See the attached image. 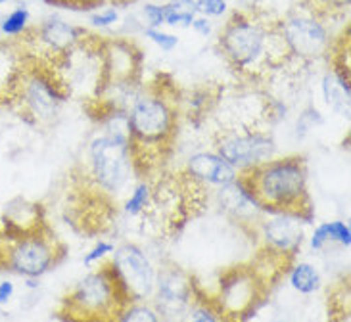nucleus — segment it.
Here are the masks:
<instances>
[{"label": "nucleus", "instance_id": "nucleus-11", "mask_svg": "<svg viewBox=\"0 0 351 322\" xmlns=\"http://www.w3.org/2000/svg\"><path fill=\"white\" fill-rule=\"evenodd\" d=\"M213 152L230 163L234 169H244L275 156V140L261 127L227 125L213 133Z\"/></svg>", "mask_w": 351, "mask_h": 322}, {"label": "nucleus", "instance_id": "nucleus-5", "mask_svg": "<svg viewBox=\"0 0 351 322\" xmlns=\"http://www.w3.org/2000/svg\"><path fill=\"white\" fill-rule=\"evenodd\" d=\"M240 192L259 211L273 217L313 223L315 203L309 192V169L302 153L271 158L237 171Z\"/></svg>", "mask_w": 351, "mask_h": 322}, {"label": "nucleus", "instance_id": "nucleus-16", "mask_svg": "<svg viewBox=\"0 0 351 322\" xmlns=\"http://www.w3.org/2000/svg\"><path fill=\"white\" fill-rule=\"evenodd\" d=\"M184 171L206 186H228L237 180V171L230 163L219 158L215 152L194 153L186 163Z\"/></svg>", "mask_w": 351, "mask_h": 322}, {"label": "nucleus", "instance_id": "nucleus-6", "mask_svg": "<svg viewBox=\"0 0 351 322\" xmlns=\"http://www.w3.org/2000/svg\"><path fill=\"white\" fill-rule=\"evenodd\" d=\"M152 182L148 206L141 215L144 234L167 240L179 234L192 219L199 217L208 206L206 184L190 177L184 169L163 173Z\"/></svg>", "mask_w": 351, "mask_h": 322}, {"label": "nucleus", "instance_id": "nucleus-18", "mask_svg": "<svg viewBox=\"0 0 351 322\" xmlns=\"http://www.w3.org/2000/svg\"><path fill=\"white\" fill-rule=\"evenodd\" d=\"M323 95L326 104L343 117H350V85L342 83L332 71L323 79Z\"/></svg>", "mask_w": 351, "mask_h": 322}, {"label": "nucleus", "instance_id": "nucleus-32", "mask_svg": "<svg viewBox=\"0 0 351 322\" xmlns=\"http://www.w3.org/2000/svg\"><path fill=\"white\" fill-rule=\"evenodd\" d=\"M14 294H16L14 284H12L10 280H2V282H0V305L10 304V299L14 297Z\"/></svg>", "mask_w": 351, "mask_h": 322}, {"label": "nucleus", "instance_id": "nucleus-35", "mask_svg": "<svg viewBox=\"0 0 351 322\" xmlns=\"http://www.w3.org/2000/svg\"><path fill=\"white\" fill-rule=\"evenodd\" d=\"M280 322H282V321H280Z\"/></svg>", "mask_w": 351, "mask_h": 322}, {"label": "nucleus", "instance_id": "nucleus-26", "mask_svg": "<svg viewBox=\"0 0 351 322\" xmlns=\"http://www.w3.org/2000/svg\"><path fill=\"white\" fill-rule=\"evenodd\" d=\"M190 317H192V322H225L223 319H219L217 314H215V311L199 297L198 286H196L194 304L190 307Z\"/></svg>", "mask_w": 351, "mask_h": 322}, {"label": "nucleus", "instance_id": "nucleus-9", "mask_svg": "<svg viewBox=\"0 0 351 322\" xmlns=\"http://www.w3.org/2000/svg\"><path fill=\"white\" fill-rule=\"evenodd\" d=\"M67 100L69 98L58 85L54 75L31 56L27 73L21 81L14 104L10 106V112H14L25 123L43 127L56 119Z\"/></svg>", "mask_w": 351, "mask_h": 322}, {"label": "nucleus", "instance_id": "nucleus-34", "mask_svg": "<svg viewBox=\"0 0 351 322\" xmlns=\"http://www.w3.org/2000/svg\"><path fill=\"white\" fill-rule=\"evenodd\" d=\"M6 2H8V0H0V4H6Z\"/></svg>", "mask_w": 351, "mask_h": 322}, {"label": "nucleus", "instance_id": "nucleus-3", "mask_svg": "<svg viewBox=\"0 0 351 322\" xmlns=\"http://www.w3.org/2000/svg\"><path fill=\"white\" fill-rule=\"evenodd\" d=\"M217 48L230 71L252 85L294 64L282 35V19L257 6L230 14L219 33Z\"/></svg>", "mask_w": 351, "mask_h": 322}, {"label": "nucleus", "instance_id": "nucleus-13", "mask_svg": "<svg viewBox=\"0 0 351 322\" xmlns=\"http://www.w3.org/2000/svg\"><path fill=\"white\" fill-rule=\"evenodd\" d=\"M112 261L133 304L150 301L156 288V269L143 251V247L133 242H125L115 247Z\"/></svg>", "mask_w": 351, "mask_h": 322}, {"label": "nucleus", "instance_id": "nucleus-14", "mask_svg": "<svg viewBox=\"0 0 351 322\" xmlns=\"http://www.w3.org/2000/svg\"><path fill=\"white\" fill-rule=\"evenodd\" d=\"M304 225L300 219L275 217L257 223L252 230V240H256L257 247L261 249L295 261L304 244Z\"/></svg>", "mask_w": 351, "mask_h": 322}, {"label": "nucleus", "instance_id": "nucleus-30", "mask_svg": "<svg viewBox=\"0 0 351 322\" xmlns=\"http://www.w3.org/2000/svg\"><path fill=\"white\" fill-rule=\"evenodd\" d=\"M144 14H146V18H148L152 27H160L162 23H165V12H163V6L146 4V6H144Z\"/></svg>", "mask_w": 351, "mask_h": 322}, {"label": "nucleus", "instance_id": "nucleus-21", "mask_svg": "<svg viewBox=\"0 0 351 322\" xmlns=\"http://www.w3.org/2000/svg\"><path fill=\"white\" fill-rule=\"evenodd\" d=\"M165 12V23L167 25H182L189 27L196 19V0H171L163 6Z\"/></svg>", "mask_w": 351, "mask_h": 322}, {"label": "nucleus", "instance_id": "nucleus-29", "mask_svg": "<svg viewBox=\"0 0 351 322\" xmlns=\"http://www.w3.org/2000/svg\"><path fill=\"white\" fill-rule=\"evenodd\" d=\"M196 10L204 16H221L227 10V0H196Z\"/></svg>", "mask_w": 351, "mask_h": 322}, {"label": "nucleus", "instance_id": "nucleus-7", "mask_svg": "<svg viewBox=\"0 0 351 322\" xmlns=\"http://www.w3.org/2000/svg\"><path fill=\"white\" fill-rule=\"evenodd\" d=\"M131 304L133 299L110 257L96 263L88 275L62 295L56 317L60 322H117Z\"/></svg>", "mask_w": 351, "mask_h": 322}, {"label": "nucleus", "instance_id": "nucleus-20", "mask_svg": "<svg viewBox=\"0 0 351 322\" xmlns=\"http://www.w3.org/2000/svg\"><path fill=\"white\" fill-rule=\"evenodd\" d=\"M288 278L295 292L304 295L313 294L321 286V276L317 273V269L309 263H294L288 271Z\"/></svg>", "mask_w": 351, "mask_h": 322}, {"label": "nucleus", "instance_id": "nucleus-10", "mask_svg": "<svg viewBox=\"0 0 351 322\" xmlns=\"http://www.w3.org/2000/svg\"><path fill=\"white\" fill-rule=\"evenodd\" d=\"M280 19H282V35H285L286 47L290 50L292 62L300 66H307L328 56L332 38L326 19L317 16L315 12L302 4L295 6L286 18Z\"/></svg>", "mask_w": 351, "mask_h": 322}, {"label": "nucleus", "instance_id": "nucleus-4", "mask_svg": "<svg viewBox=\"0 0 351 322\" xmlns=\"http://www.w3.org/2000/svg\"><path fill=\"white\" fill-rule=\"evenodd\" d=\"M67 256V246L37 201L16 198L0 215V271L23 278L48 275Z\"/></svg>", "mask_w": 351, "mask_h": 322}, {"label": "nucleus", "instance_id": "nucleus-24", "mask_svg": "<svg viewBox=\"0 0 351 322\" xmlns=\"http://www.w3.org/2000/svg\"><path fill=\"white\" fill-rule=\"evenodd\" d=\"M302 6L315 12L326 21L332 19L338 14H343L350 8V0H302Z\"/></svg>", "mask_w": 351, "mask_h": 322}, {"label": "nucleus", "instance_id": "nucleus-19", "mask_svg": "<svg viewBox=\"0 0 351 322\" xmlns=\"http://www.w3.org/2000/svg\"><path fill=\"white\" fill-rule=\"evenodd\" d=\"M328 242H338L340 246L350 247L351 244V230L343 221H332V223H323L315 228L311 236V247L313 249H323Z\"/></svg>", "mask_w": 351, "mask_h": 322}, {"label": "nucleus", "instance_id": "nucleus-23", "mask_svg": "<svg viewBox=\"0 0 351 322\" xmlns=\"http://www.w3.org/2000/svg\"><path fill=\"white\" fill-rule=\"evenodd\" d=\"M117 322H162V314L152 301H138L129 305Z\"/></svg>", "mask_w": 351, "mask_h": 322}, {"label": "nucleus", "instance_id": "nucleus-17", "mask_svg": "<svg viewBox=\"0 0 351 322\" xmlns=\"http://www.w3.org/2000/svg\"><path fill=\"white\" fill-rule=\"evenodd\" d=\"M328 322H351L350 276L340 278L326 295Z\"/></svg>", "mask_w": 351, "mask_h": 322}, {"label": "nucleus", "instance_id": "nucleus-12", "mask_svg": "<svg viewBox=\"0 0 351 322\" xmlns=\"http://www.w3.org/2000/svg\"><path fill=\"white\" fill-rule=\"evenodd\" d=\"M198 282L177 263H163L156 271V288L150 299L160 314H182L190 311Z\"/></svg>", "mask_w": 351, "mask_h": 322}, {"label": "nucleus", "instance_id": "nucleus-33", "mask_svg": "<svg viewBox=\"0 0 351 322\" xmlns=\"http://www.w3.org/2000/svg\"><path fill=\"white\" fill-rule=\"evenodd\" d=\"M192 27L196 29L199 35H206V37H208L209 31H211V25H209V21L206 18L194 19V21H192Z\"/></svg>", "mask_w": 351, "mask_h": 322}, {"label": "nucleus", "instance_id": "nucleus-8", "mask_svg": "<svg viewBox=\"0 0 351 322\" xmlns=\"http://www.w3.org/2000/svg\"><path fill=\"white\" fill-rule=\"evenodd\" d=\"M275 286L257 271L252 261L221 271L217 292L206 294L198 286L199 297L225 322H247L265 305Z\"/></svg>", "mask_w": 351, "mask_h": 322}, {"label": "nucleus", "instance_id": "nucleus-22", "mask_svg": "<svg viewBox=\"0 0 351 322\" xmlns=\"http://www.w3.org/2000/svg\"><path fill=\"white\" fill-rule=\"evenodd\" d=\"M150 192H152V182L150 180H138L136 186L133 188V192H131V196L125 199V203L121 206L125 215H129V217L133 219H141L144 209L148 206Z\"/></svg>", "mask_w": 351, "mask_h": 322}, {"label": "nucleus", "instance_id": "nucleus-25", "mask_svg": "<svg viewBox=\"0 0 351 322\" xmlns=\"http://www.w3.org/2000/svg\"><path fill=\"white\" fill-rule=\"evenodd\" d=\"M29 27V10L23 6H18L12 10L8 16L2 21V33L8 38L21 37Z\"/></svg>", "mask_w": 351, "mask_h": 322}, {"label": "nucleus", "instance_id": "nucleus-1", "mask_svg": "<svg viewBox=\"0 0 351 322\" xmlns=\"http://www.w3.org/2000/svg\"><path fill=\"white\" fill-rule=\"evenodd\" d=\"M134 179L127 136L104 133L95 136L71 165L64 190L67 225L83 236L112 232L119 215V199Z\"/></svg>", "mask_w": 351, "mask_h": 322}, {"label": "nucleus", "instance_id": "nucleus-28", "mask_svg": "<svg viewBox=\"0 0 351 322\" xmlns=\"http://www.w3.org/2000/svg\"><path fill=\"white\" fill-rule=\"evenodd\" d=\"M144 33H146V37L152 38L154 42H156L158 47H162L163 50H173V48L177 47V42H179V38L175 37V35L163 33V31H160V29L156 27H148Z\"/></svg>", "mask_w": 351, "mask_h": 322}, {"label": "nucleus", "instance_id": "nucleus-31", "mask_svg": "<svg viewBox=\"0 0 351 322\" xmlns=\"http://www.w3.org/2000/svg\"><path fill=\"white\" fill-rule=\"evenodd\" d=\"M115 19H117V12L115 10H106V12H100V14H95L90 21L95 23V25H110V23H115Z\"/></svg>", "mask_w": 351, "mask_h": 322}, {"label": "nucleus", "instance_id": "nucleus-2", "mask_svg": "<svg viewBox=\"0 0 351 322\" xmlns=\"http://www.w3.org/2000/svg\"><path fill=\"white\" fill-rule=\"evenodd\" d=\"M129 160L136 180H154L167 171L180 129V92L167 75L141 88L127 112Z\"/></svg>", "mask_w": 351, "mask_h": 322}, {"label": "nucleus", "instance_id": "nucleus-27", "mask_svg": "<svg viewBox=\"0 0 351 322\" xmlns=\"http://www.w3.org/2000/svg\"><path fill=\"white\" fill-rule=\"evenodd\" d=\"M115 246L112 244V242H106V240H98L96 242V246L88 251L85 256V259H83V263H85L86 267H93L96 265V263H100L102 259H106V257L110 256V253H114Z\"/></svg>", "mask_w": 351, "mask_h": 322}, {"label": "nucleus", "instance_id": "nucleus-15", "mask_svg": "<svg viewBox=\"0 0 351 322\" xmlns=\"http://www.w3.org/2000/svg\"><path fill=\"white\" fill-rule=\"evenodd\" d=\"M31 54L21 38H0V110H10L27 73Z\"/></svg>", "mask_w": 351, "mask_h": 322}]
</instances>
